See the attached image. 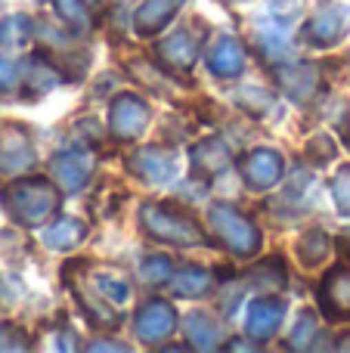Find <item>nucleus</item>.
<instances>
[{
	"label": "nucleus",
	"mask_w": 350,
	"mask_h": 353,
	"mask_svg": "<svg viewBox=\"0 0 350 353\" xmlns=\"http://www.w3.org/2000/svg\"><path fill=\"white\" fill-rule=\"evenodd\" d=\"M152 121V109L140 93L121 90L109 103V137L115 143H136Z\"/></svg>",
	"instance_id": "5"
},
{
	"label": "nucleus",
	"mask_w": 350,
	"mask_h": 353,
	"mask_svg": "<svg viewBox=\"0 0 350 353\" xmlns=\"http://www.w3.org/2000/svg\"><path fill=\"white\" fill-rule=\"evenodd\" d=\"M316 199H320V180H316L307 165V168H298V171L285 180L282 189H276V195L270 199V211L276 214L279 220H298L313 211Z\"/></svg>",
	"instance_id": "4"
},
{
	"label": "nucleus",
	"mask_w": 350,
	"mask_h": 353,
	"mask_svg": "<svg viewBox=\"0 0 350 353\" xmlns=\"http://www.w3.org/2000/svg\"><path fill=\"white\" fill-rule=\"evenodd\" d=\"M205 65H208V72L220 81L242 78V74H245V65H248V56H245L242 41L233 34H214L211 43L205 47Z\"/></svg>",
	"instance_id": "14"
},
{
	"label": "nucleus",
	"mask_w": 350,
	"mask_h": 353,
	"mask_svg": "<svg viewBox=\"0 0 350 353\" xmlns=\"http://www.w3.org/2000/svg\"><path fill=\"white\" fill-rule=\"evenodd\" d=\"M239 171H242V180L251 192H267V189H276L285 176V159L282 152L270 146H258L251 152L242 155L239 161Z\"/></svg>",
	"instance_id": "11"
},
{
	"label": "nucleus",
	"mask_w": 350,
	"mask_h": 353,
	"mask_svg": "<svg viewBox=\"0 0 350 353\" xmlns=\"http://www.w3.org/2000/svg\"><path fill=\"white\" fill-rule=\"evenodd\" d=\"M56 16L62 19L68 31L81 34V31L90 28V16H87V0H53Z\"/></svg>",
	"instance_id": "29"
},
{
	"label": "nucleus",
	"mask_w": 350,
	"mask_h": 353,
	"mask_svg": "<svg viewBox=\"0 0 350 353\" xmlns=\"http://www.w3.org/2000/svg\"><path fill=\"white\" fill-rule=\"evenodd\" d=\"M289 313V301L273 298V294H260V298L248 301L245 307V335L254 344H267L279 332V325L285 323Z\"/></svg>",
	"instance_id": "13"
},
{
	"label": "nucleus",
	"mask_w": 350,
	"mask_h": 353,
	"mask_svg": "<svg viewBox=\"0 0 350 353\" xmlns=\"http://www.w3.org/2000/svg\"><path fill=\"white\" fill-rule=\"evenodd\" d=\"M217 270L208 267H198V263H186V267H177L167 279V292L174 298H183V301H196V298H208L211 292L217 288Z\"/></svg>",
	"instance_id": "17"
},
{
	"label": "nucleus",
	"mask_w": 350,
	"mask_h": 353,
	"mask_svg": "<svg viewBox=\"0 0 350 353\" xmlns=\"http://www.w3.org/2000/svg\"><path fill=\"white\" fill-rule=\"evenodd\" d=\"M0 161H3V168H28L31 161H34V149H31V140L25 130L12 128V137H3V143H0Z\"/></svg>",
	"instance_id": "27"
},
{
	"label": "nucleus",
	"mask_w": 350,
	"mask_h": 353,
	"mask_svg": "<svg viewBox=\"0 0 350 353\" xmlns=\"http://www.w3.org/2000/svg\"><path fill=\"white\" fill-rule=\"evenodd\" d=\"M93 171H96L93 155L78 146L65 149V152H59L50 161V174H53V180L62 186V192H81V189L90 183Z\"/></svg>",
	"instance_id": "15"
},
{
	"label": "nucleus",
	"mask_w": 350,
	"mask_h": 353,
	"mask_svg": "<svg viewBox=\"0 0 350 353\" xmlns=\"http://www.w3.org/2000/svg\"><path fill=\"white\" fill-rule=\"evenodd\" d=\"M87 239V223L81 217H56L43 230V245L53 251H72Z\"/></svg>",
	"instance_id": "22"
},
{
	"label": "nucleus",
	"mask_w": 350,
	"mask_h": 353,
	"mask_svg": "<svg viewBox=\"0 0 350 353\" xmlns=\"http://www.w3.org/2000/svg\"><path fill=\"white\" fill-rule=\"evenodd\" d=\"M198 47L202 41L189 28H174V34L155 41L152 56L167 74H189L198 62Z\"/></svg>",
	"instance_id": "10"
},
{
	"label": "nucleus",
	"mask_w": 350,
	"mask_h": 353,
	"mask_svg": "<svg viewBox=\"0 0 350 353\" xmlns=\"http://www.w3.org/2000/svg\"><path fill=\"white\" fill-rule=\"evenodd\" d=\"M338 251H341V254H344V257H350V230H347L344 236L338 239Z\"/></svg>",
	"instance_id": "39"
},
{
	"label": "nucleus",
	"mask_w": 350,
	"mask_h": 353,
	"mask_svg": "<svg viewBox=\"0 0 350 353\" xmlns=\"http://www.w3.org/2000/svg\"><path fill=\"white\" fill-rule=\"evenodd\" d=\"M208 226L214 230V236L223 242V248L239 261H251L258 257L260 245H264V232L254 223V217H248L245 211H239L229 201H214L208 208Z\"/></svg>",
	"instance_id": "2"
},
{
	"label": "nucleus",
	"mask_w": 350,
	"mask_h": 353,
	"mask_svg": "<svg viewBox=\"0 0 350 353\" xmlns=\"http://www.w3.org/2000/svg\"><path fill=\"white\" fill-rule=\"evenodd\" d=\"M329 192L341 217H350V165H341L335 171V176L329 180Z\"/></svg>",
	"instance_id": "33"
},
{
	"label": "nucleus",
	"mask_w": 350,
	"mask_h": 353,
	"mask_svg": "<svg viewBox=\"0 0 350 353\" xmlns=\"http://www.w3.org/2000/svg\"><path fill=\"white\" fill-rule=\"evenodd\" d=\"M329 251H332V239H329V232L322 230V226H313V230H307L295 242L298 261H301V267H307V270L322 267V263H326V257H329Z\"/></svg>",
	"instance_id": "24"
},
{
	"label": "nucleus",
	"mask_w": 350,
	"mask_h": 353,
	"mask_svg": "<svg viewBox=\"0 0 350 353\" xmlns=\"http://www.w3.org/2000/svg\"><path fill=\"white\" fill-rule=\"evenodd\" d=\"M177 325H180V316H177V307H174L171 301L149 298L134 316V335L140 338V344L161 347V344L177 332Z\"/></svg>",
	"instance_id": "7"
},
{
	"label": "nucleus",
	"mask_w": 350,
	"mask_h": 353,
	"mask_svg": "<svg viewBox=\"0 0 350 353\" xmlns=\"http://www.w3.org/2000/svg\"><path fill=\"white\" fill-rule=\"evenodd\" d=\"M320 310L329 323H350V267L335 263L326 270L320 288H316Z\"/></svg>",
	"instance_id": "12"
},
{
	"label": "nucleus",
	"mask_w": 350,
	"mask_h": 353,
	"mask_svg": "<svg viewBox=\"0 0 350 353\" xmlns=\"http://www.w3.org/2000/svg\"><path fill=\"white\" fill-rule=\"evenodd\" d=\"M186 0H143L134 12V31L140 37H158Z\"/></svg>",
	"instance_id": "19"
},
{
	"label": "nucleus",
	"mask_w": 350,
	"mask_h": 353,
	"mask_svg": "<svg viewBox=\"0 0 350 353\" xmlns=\"http://www.w3.org/2000/svg\"><path fill=\"white\" fill-rule=\"evenodd\" d=\"M87 279H90L93 292H99L109 304H115V307H124L130 301V294H134L130 282L124 279V273H118V270H109V267L90 270L87 267Z\"/></svg>",
	"instance_id": "23"
},
{
	"label": "nucleus",
	"mask_w": 350,
	"mask_h": 353,
	"mask_svg": "<svg viewBox=\"0 0 350 353\" xmlns=\"http://www.w3.org/2000/svg\"><path fill=\"white\" fill-rule=\"evenodd\" d=\"M347 25H350L347 3H341V0H332V3H322L320 10H316L313 16L304 22L301 37H304V43H310V47L329 50V47H335V43L344 37Z\"/></svg>",
	"instance_id": "9"
},
{
	"label": "nucleus",
	"mask_w": 350,
	"mask_h": 353,
	"mask_svg": "<svg viewBox=\"0 0 350 353\" xmlns=\"http://www.w3.org/2000/svg\"><path fill=\"white\" fill-rule=\"evenodd\" d=\"M320 316L313 310H301L295 329H291V338L285 347L289 350H316V341H320Z\"/></svg>",
	"instance_id": "28"
},
{
	"label": "nucleus",
	"mask_w": 350,
	"mask_h": 353,
	"mask_svg": "<svg viewBox=\"0 0 350 353\" xmlns=\"http://www.w3.org/2000/svg\"><path fill=\"white\" fill-rule=\"evenodd\" d=\"M177 149L165 146V143H146V146H136L127 155V171L136 176L140 183L149 186H167L177 176Z\"/></svg>",
	"instance_id": "6"
},
{
	"label": "nucleus",
	"mask_w": 350,
	"mask_h": 353,
	"mask_svg": "<svg viewBox=\"0 0 350 353\" xmlns=\"http://www.w3.org/2000/svg\"><path fill=\"white\" fill-rule=\"evenodd\" d=\"M59 347L62 350H74V347H78V332H74L65 319H62V332H59Z\"/></svg>",
	"instance_id": "35"
},
{
	"label": "nucleus",
	"mask_w": 350,
	"mask_h": 353,
	"mask_svg": "<svg viewBox=\"0 0 350 353\" xmlns=\"http://www.w3.org/2000/svg\"><path fill=\"white\" fill-rule=\"evenodd\" d=\"M236 105L251 118H267L273 112V105H276V93L267 90V87L248 84V87H239V90H236Z\"/></svg>",
	"instance_id": "26"
},
{
	"label": "nucleus",
	"mask_w": 350,
	"mask_h": 353,
	"mask_svg": "<svg viewBox=\"0 0 350 353\" xmlns=\"http://www.w3.org/2000/svg\"><path fill=\"white\" fill-rule=\"evenodd\" d=\"M62 189H56L47 176H31V180H19L6 192V205L10 214L25 226H41L53 220L62 208Z\"/></svg>",
	"instance_id": "3"
},
{
	"label": "nucleus",
	"mask_w": 350,
	"mask_h": 353,
	"mask_svg": "<svg viewBox=\"0 0 350 353\" xmlns=\"http://www.w3.org/2000/svg\"><path fill=\"white\" fill-rule=\"evenodd\" d=\"M31 31H34L31 19L12 16V19H6V25L0 28V41H3V43H28L31 41Z\"/></svg>",
	"instance_id": "34"
},
{
	"label": "nucleus",
	"mask_w": 350,
	"mask_h": 353,
	"mask_svg": "<svg viewBox=\"0 0 350 353\" xmlns=\"http://www.w3.org/2000/svg\"><path fill=\"white\" fill-rule=\"evenodd\" d=\"M344 143H347V149H350V118L344 121Z\"/></svg>",
	"instance_id": "41"
},
{
	"label": "nucleus",
	"mask_w": 350,
	"mask_h": 353,
	"mask_svg": "<svg viewBox=\"0 0 350 353\" xmlns=\"http://www.w3.org/2000/svg\"><path fill=\"white\" fill-rule=\"evenodd\" d=\"M87 3H90V6H99V3H103V0H87Z\"/></svg>",
	"instance_id": "42"
},
{
	"label": "nucleus",
	"mask_w": 350,
	"mask_h": 353,
	"mask_svg": "<svg viewBox=\"0 0 350 353\" xmlns=\"http://www.w3.org/2000/svg\"><path fill=\"white\" fill-rule=\"evenodd\" d=\"M87 350H130L127 344L121 341H90L87 344Z\"/></svg>",
	"instance_id": "37"
},
{
	"label": "nucleus",
	"mask_w": 350,
	"mask_h": 353,
	"mask_svg": "<svg viewBox=\"0 0 350 353\" xmlns=\"http://www.w3.org/2000/svg\"><path fill=\"white\" fill-rule=\"evenodd\" d=\"M335 155H338V146H335V140L329 134H316L307 140V146H304V165L310 168H326L329 161H335Z\"/></svg>",
	"instance_id": "30"
},
{
	"label": "nucleus",
	"mask_w": 350,
	"mask_h": 353,
	"mask_svg": "<svg viewBox=\"0 0 350 353\" xmlns=\"http://www.w3.org/2000/svg\"><path fill=\"white\" fill-rule=\"evenodd\" d=\"M267 16H270V25L289 31L295 22H301L304 0H270V10H267Z\"/></svg>",
	"instance_id": "31"
},
{
	"label": "nucleus",
	"mask_w": 350,
	"mask_h": 353,
	"mask_svg": "<svg viewBox=\"0 0 350 353\" xmlns=\"http://www.w3.org/2000/svg\"><path fill=\"white\" fill-rule=\"evenodd\" d=\"M251 47L267 65H276V62H289L295 59V43L289 41L285 28H276V25H264V28L254 31Z\"/></svg>",
	"instance_id": "20"
},
{
	"label": "nucleus",
	"mask_w": 350,
	"mask_h": 353,
	"mask_svg": "<svg viewBox=\"0 0 350 353\" xmlns=\"http://www.w3.org/2000/svg\"><path fill=\"white\" fill-rule=\"evenodd\" d=\"M341 338H344V341H335V347H338V350H350V335H341Z\"/></svg>",
	"instance_id": "40"
},
{
	"label": "nucleus",
	"mask_w": 350,
	"mask_h": 353,
	"mask_svg": "<svg viewBox=\"0 0 350 353\" xmlns=\"http://www.w3.org/2000/svg\"><path fill=\"white\" fill-rule=\"evenodd\" d=\"M12 81H16V68H12L6 59H0V90H10Z\"/></svg>",
	"instance_id": "36"
},
{
	"label": "nucleus",
	"mask_w": 350,
	"mask_h": 353,
	"mask_svg": "<svg viewBox=\"0 0 350 353\" xmlns=\"http://www.w3.org/2000/svg\"><path fill=\"white\" fill-rule=\"evenodd\" d=\"M140 230L152 242L171 245V248H196L205 242L202 223L174 201H146L140 208Z\"/></svg>",
	"instance_id": "1"
},
{
	"label": "nucleus",
	"mask_w": 350,
	"mask_h": 353,
	"mask_svg": "<svg viewBox=\"0 0 350 353\" xmlns=\"http://www.w3.org/2000/svg\"><path fill=\"white\" fill-rule=\"evenodd\" d=\"M285 282H289V270H285L282 257L260 261L245 273V285L258 288V292H279V288H285Z\"/></svg>",
	"instance_id": "25"
},
{
	"label": "nucleus",
	"mask_w": 350,
	"mask_h": 353,
	"mask_svg": "<svg viewBox=\"0 0 350 353\" xmlns=\"http://www.w3.org/2000/svg\"><path fill=\"white\" fill-rule=\"evenodd\" d=\"M270 74L276 81V87L295 103H310L320 93L322 84V72L316 62H304V59H289V62H276L270 65Z\"/></svg>",
	"instance_id": "8"
},
{
	"label": "nucleus",
	"mask_w": 350,
	"mask_h": 353,
	"mask_svg": "<svg viewBox=\"0 0 350 353\" xmlns=\"http://www.w3.org/2000/svg\"><path fill=\"white\" fill-rule=\"evenodd\" d=\"M68 288H72L74 304H78V310L84 313V319L90 325H96V329H118V325L124 323V316L118 313V307L109 304L99 292H93V285H81V282H74V285H68Z\"/></svg>",
	"instance_id": "18"
},
{
	"label": "nucleus",
	"mask_w": 350,
	"mask_h": 353,
	"mask_svg": "<svg viewBox=\"0 0 350 353\" xmlns=\"http://www.w3.org/2000/svg\"><path fill=\"white\" fill-rule=\"evenodd\" d=\"M171 273H174V263L165 254H149L140 261V279L149 282V285H167Z\"/></svg>",
	"instance_id": "32"
},
{
	"label": "nucleus",
	"mask_w": 350,
	"mask_h": 353,
	"mask_svg": "<svg viewBox=\"0 0 350 353\" xmlns=\"http://www.w3.org/2000/svg\"><path fill=\"white\" fill-rule=\"evenodd\" d=\"M254 341H223V350H254Z\"/></svg>",
	"instance_id": "38"
},
{
	"label": "nucleus",
	"mask_w": 350,
	"mask_h": 353,
	"mask_svg": "<svg viewBox=\"0 0 350 353\" xmlns=\"http://www.w3.org/2000/svg\"><path fill=\"white\" fill-rule=\"evenodd\" d=\"M189 165H192V176L198 180H214L223 171L233 168V149L229 143H223L220 137H208V140H198L189 149Z\"/></svg>",
	"instance_id": "16"
},
{
	"label": "nucleus",
	"mask_w": 350,
	"mask_h": 353,
	"mask_svg": "<svg viewBox=\"0 0 350 353\" xmlns=\"http://www.w3.org/2000/svg\"><path fill=\"white\" fill-rule=\"evenodd\" d=\"M183 335L189 338V347L192 350H214L223 344V332H220V323H217L211 313L205 310H196L183 319Z\"/></svg>",
	"instance_id": "21"
}]
</instances>
